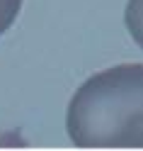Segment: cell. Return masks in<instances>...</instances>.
Returning <instances> with one entry per match:
<instances>
[{"label": "cell", "instance_id": "cell-1", "mask_svg": "<svg viewBox=\"0 0 143 151\" xmlns=\"http://www.w3.org/2000/svg\"><path fill=\"white\" fill-rule=\"evenodd\" d=\"M78 149H143V63H119L90 76L65 110Z\"/></svg>", "mask_w": 143, "mask_h": 151}, {"label": "cell", "instance_id": "cell-2", "mask_svg": "<svg viewBox=\"0 0 143 151\" xmlns=\"http://www.w3.org/2000/svg\"><path fill=\"white\" fill-rule=\"evenodd\" d=\"M124 24H126L131 39L136 42L141 46V51H143V0H126Z\"/></svg>", "mask_w": 143, "mask_h": 151}, {"label": "cell", "instance_id": "cell-3", "mask_svg": "<svg viewBox=\"0 0 143 151\" xmlns=\"http://www.w3.org/2000/svg\"><path fill=\"white\" fill-rule=\"evenodd\" d=\"M24 0H0V37L15 24Z\"/></svg>", "mask_w": 143, "mask_h": 151}]
</instances>
